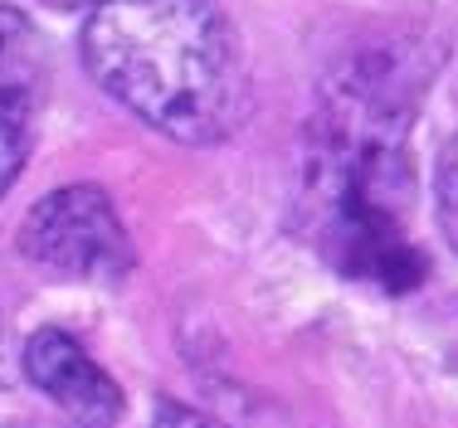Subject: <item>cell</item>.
Returning a JSON list of instances; mask_svg holds the SVG:
<instances>
[{
	"label": "cell",
	"instance_id": "cell-10",
	"mask_svg": "<svg viewBox=\"0 0 458 428\" xmlns=\"http://www.w3.org/2000/svg\"><path fill=\"white\" fill-rule=\"evenodd\" d=\"M45 5H59V10H89L93 0H45Z\"/></svg>",
	"mask_w": 458,
	"mask_h": 428
},
{
	"label": "cell",
	"instance_id": "cell-9",
	"mask_svg": "<svg viewBox=\"0 0 458 428\" xmlns=\"http://www.w3.org/2000/svg\"><path fill=\"white\" fill-rule=\"evenodd\" d=\"M10 385V336H5V322H0V390Z\"/></svg>",
	"mask_w": 458,
	"mask_h": 428
},
{
	"label": "cell",
	"instance_id": "cell-6",
	"mask_svg": "<svg viewBox=\"0 0 458 428\" xmlns=\"http://www.w3.org/2000/svg\"><path fill=\"white\" fill-rule=\"evenodd\" d=\"M30 141H35V113H10V117H0V195L15 185L20 171H25Z\"/></svg>",
	"mask_w": 458,
	"mask_h": 428
},
{
	"label": "cell",
	"instance_id": "cell-7",
	"mask_svg": "<svg viewBox=\"0 0 458 428\" xmlns=\"http://www.w3.org/2000/svg\"><path fill=\"white\" fill-rule=\"evenodd\" d=\"M434 195H439V224L449 234L454 254H458V137L444 147L439 171H434Z\"/></svg>",
	"mask_w": 458,
	"mask_h": 428
},
{
	"label": "cell",
	"instance_id": "cell-5",
	"mask_svg": "<svg viewBox=\"0 0 458 428\" xmlns=\"http://www.w3.org/2000/svg\"><path fill=\"white\" fill-rule=\"evenodd\" d=\"M45 79V44L20 10L0 5V117L35 113Z\"/></svg>",
	"mask_w": 458,
	"mask_h": 428
},
{
	"label": "cell",
	"instance_id": "cell-11",
	"mask_svg": "<svg viewBox=\"0 0 458 428\" xmlns=\"http://www.w3.org/2000/svg\"><path fill=\"white\" fill-rule=\"evenodd\" d=\"M15 428H83V424H15Z\"/></svg>",
	"mask_w": 458,
	"mask_h": 428
},
{
	"label": "cell",
	"instance_id": "cell-8",
	"mask_svg": "<svg viewBox=\"0 0 458 428\" xmlns=\"http://www.w3.org/2000/svg\"><path fill=\"white\" fill-rule=\"evenodd\" d=\"M151 428H229V424L210 419V414L191 409V404H181V399H157V414H151Z\"/></svg>",
	"mask_w": 458,
	"mask_h": 428
},
{
	"label": "cell",
	"instance_id": "cell-1",
	"mask_svg": "<svg viewBox=\"0 0 458 428\" xmlns=\"http://www.w3.org/2000/svg\"><path fill=\"white\" fill-rule=\"evenodd\" d=\"M434 59L414 39H380L346 54L322 83L298 147V224L342 278L376 292H414L429 258L414 244V151Z\"/></svg>",
	"mask_w": 458,
	"mask_h": 428
},
{
	"label": "cell",
	"instance_id": "cell-2",
	"mask_svg": "<svg viewBox=\"0 0 458 428\" xmlns=\"http://www.w3.org/2000/svg\"><path fill=\"white\" fill-rule=\"evenodd\" d=\"M93 83L181 147L229 141L254 113V73L220 0H93L79 35Z\"/></svg>",
	"mask_w": 458,
	"mask_h": 428
},
{
	"label": "cell",
	"instance_id": "cell-4",
	"mask_svg": "<svg viewBox=\"0 0 458 428\" xmlns=\"http://www.w3.org/2000/svg\"><path fill=\"white\" fill-rule=\"evenodd\" d=\"M20 370L39 394H49L73 424L83 428H113L123 419V385L83 350L79 336L59 326H39L20 350Z\"/></svg>",
	"mask_w": 458,
	"mask_h": 428
},
{
	"label": "cell",
	"instance_id": "cell-3",
	"mask_svg": "<svg viewBox=\"0 0 458 428\" xmlns=\"http://www.w3.org/2000/svg\"><path fill=\"white\" fill-rule=\"evenodd\" d=\"M15 244L30 263L79 282H123L137 268V248L117 219L113 195L89 180L39 195L20 219Z\"/></svg>",
	"mask_w": 458,
	"mask_h": 428
}]
</instances>
